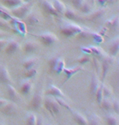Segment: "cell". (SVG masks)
I'll use <instances>...</instances> for the list:
<instances>
[{
  "instance_id": "e0dca14e",
  "label": "cell",
  "mask_w": 119,
  "mask_h": 125,
  "mask_svg": "<svg viewBox=\"0 0 119 125\" xmlns=\"http://www.w3.org/2000/svg\"><path fill=\"white\" fill-rule=\"evenodd\" d=\"M119 51V40L118 38H116L113 40L112 44L109 46V54L111 57H115L118 55Z\"/></svg>"
},
{
  "instance_id": "603a6c76",
  "label": "cell",
  "mask_w": 119,
  "mask_h": 125,
  "mask_svg": "<svg viewBox=\"0 0 119 125\" xmlns=\"http://www.w3.org/2000/svg\"><path fill=\"white\" fill-rule=\"evenodd\" d=\"M31 89H32V83L30 81H25L24 83L21 84V91L24 95L29 94L30 92H31Z\"/></svg>"
},
{
  "instance_id": "f6af8a7d",
  "label": "cell",
  "mask_w": 119,
  "mask_h": 125,
  "mask_svg": "<svg viewBox=\"0 0 119 125\" xmlns=\"http://www.w3.org/2000/svg\"><path fill=\"white\" fill-rule=\"evenodd\" d=\"M93 37H94V41L97 42L98 44L103 42L102 37H101L100 35H99V34H94V35H93Z\"/></svg>"
},
{
  "instance_id": "7a4b0ae2",
  "label": "cell",
  "mask_w": 119,
  "mask_h": 125,
  "mask_svg": "<svg viewBox=\"0 0 119 125\" xmlns=\"http://www.w3.org/2000/svg\"><path fill=\"white\" fill-rule=\"evenodd\" d=\"M82 30L83 29L80 26L77 25V24H69V23L61 27V29H60L61 33L66 37H71L75 36V35L79 34Z\"/></svg>"
},
{
  "instance_id": "1f68e13d",
  "label": "cell",
  "mask_w": 119,
  "mask_h": 125,
  "mask_svg": "<svg viewBox=\"0 0 119 125\" xmlns=\"http://www.w3.org/2000/svg\"><path fill=\"white\" fill-rule=\"evenodd\" d=\"M90 50H91V51H92V53L94 54L96 56H100L101 58H105V52L100 48H98V47H95V46H91Z\"/></svg>"
},
{
  "instance_id": "f1b7e54d",
  "label": "cell",
  "mask_w": 119,
  "mask_h": 125,
  "mask_svg": "<svg viewBox=\"0 0 119 125\" xmlns=\"http://www.w3.org/2000/svg\"><path fill=\"white\" fill-rule=\"evenodd\" d=\"M102 84L103 83H101L100 86L99 87V89H97V91L95 92V100L96 102H97V103L99 105L101 104V102H102V100L104 98V96H103V91H102Z\"/></svg>"
},
{
  "instance_id": "836d02e7",
  "label": "cell",
  "mask_w": 119,
  "mask_h": 125,
  "mask_svg": "<svg viewBox=\"0 0 119 125\" xmlns=\"http://www.w3.org/2000/svg\"><path fill=\"white\" fill-rule=\"evenodd\" d=\"M108 26L109 27L110 29H118V26H119V21H118V17H114L113 19L110 20V21H108Z\"/></svg>"
},
{
  "instance_id": "d6a6232c",
  "label": "cell",
  "mask_w": 119,
  "mask_h": 125,
  "mask_svg": "<svg viewBox=\"0 0 119 125\" xmlns=\"http://www.w3.org/2000/svg\"><path fill=\"white\" fill-rule=\"evenodd\" d=\"M106 121L108 125H118V119L117 116L113 115H108L106 117Z\"/></svg>"
},
{
  "instance_id": "7402d4cb",
  "label": "cell",
  "mask_w": 119,
  "mask_h": 125,
  "mask_svg": "<svg viewBox=\"0 0 119 125\" xmlns=\"http://www.w3.org/2000/svg\"><path fill=\"white\" fill-rule=\"evenodd\" d=\"M7 94L9 95V97L13 102L16 101V100L18 99V94H17L16 90L11 84H7Z\"/></svg>"
},
{
  "instance_id": "f907efd6",
  "label": "cell",
  "mask_w": 119,
  "mask_h": 125,
  "mask_svg": "<svg viewBox=\"0 0 119 125\" xmlns=\"http://www.w3.org/2000/svg\"><path fill=\"white\" fill-rule=\"evenodd\" d=\"M36 125H42V117H39V118H37Z\"/></svg>"
},
{
  "instance_id": "4316f807",
  "label": "cell",
  "mask_w": 119,
  "mask_h": 125,
  "mask_svg": "<svg viewBox=\"0 0 119 125\" xmlns=\"http://www.w3.org/2000/svg\"><path fill=\"white\" fill-rule=\"evenodd\" d=\"M39 17L35 16L34 14H31V15H29V16H28V18H27V23L29 25H31V26H34L35 25V24H39Z\"/></svg>"
},
{
  "instance_id": "f35d334b",
  "label": "cell",
  "mask_w": 119,
  "mask_h": 125,
  "mask_svg": "<svg viewBox=\"0 0 119 125\" xmlns=\"http://www.w3.org/2000/svg\"><path fill=\"white\" fill-rule=\"evenodd\" d=\"M0 16L2 17V19L5 20V21H10L12 20L13 17H12V16L10 15L8 12H7L6 11L2 10V8H0Z\"/></svg>"
},
{
  "instance_id": "4fadbf2b",
  "label": "cell",
  "mask_w": 119,
  "mask_h": 125,
  "mask_svg": "<svg viewBox=\"0 0 119 125\" xmlns=\"http://www.w3.org/2000/svg\"><path fill=\"white\" fill-rule=\"evenodd\" d=\"M42 103V97L40 93H37L34 94L31 100V107L34 111H39Z\"/></svg>"
},
{
  "instance_id": "9f6ffc18",
  "label": "cell",
  "mask_w": 119,
  "mask_h": 125,
  "mask_svg": "<svg viewBox=\"0 0 119 125\" xmlns=\"http://www.w3.org/2000/svg\"><path fill=\"white\" fill-rule=\"evenodd\" d=\"M47 125H51V124H47Z\"/></svg>"
},
{
  "instance_id": "4dcf8cb0",
  "label": "cell",
  "mask_w": 119,
  "mask_h": 125,
  "mask_svg": "<svg viewBox=\"0 0 119 125\" xmlns=\"http://www.w3.org/2000/svg\"><path fill=\"white\" fill-rule=\"evenodd\" d=\"M55 101L57 102V103L59 104V106L60 107H64V108L69 110V111H72L71 107H70V106L67 103V102L65 101L64 98H62V97H55Z\"/></svg>"
},
{
  "instance_id": "f5cc1de1",
  "label": "cell",
  "mask_w": 119,
  "mask_h": 125,
  "mask_svg": "<svg viewBox=\"0 0 119 125\" xmlns=\"http://www.w3.org/2000/svg\"><path fill=\"white\" fill-rule=\"evenodd\" d=\"M4 35V32H0V37H1L2 36H3Z\"/></svg>"
},
{
  "instance_id": "681fc988",
  "label": "cell",
  "mask_w": 119,
  "mask_h": 125,
  "mask_svg": "<svg viewBox=\"0 0 119 125\" xmlns=\"http://www.w3.org/2000/svg\"><path fill=\"white\" fill-rule=\"evenodd\" d=\"M7 100L0 98V108H1V107H2V106H3L4 105L7 103Z\"/></svg>"
},
{
  "instance_id": "9c48e42d",
  "label": "cell",
  "mask_w": 119,
  "mask_h": 125,
  "mask_svg": "<svg viewBox=\"0 0 119 125\" xmlns=\"http://www.w3.org/2000/svg\"><path fill=\"white\" fill-rule=\"evenodd\" d=\"M21 49V44L19 43L17 41H11L9 43H7V46L6 47V53L7 54H12L16 53L17 51H19V50Z\"/></svg>"
},
{
  "instance_id": "d590c367",
  "label": "cell",
  "mask_w": 119,
  "mask_h": 125,
  "mask_svg": "<svg viewBox=\"0 0 119 125\" xmlns=\"http://www.w3.org/2000/svg\"><path fill=\"white\" fill-rule=\"evenodd\" d=\"M65 67V61L64 59L60 58L59 59V62H58L57 63V66H56V68H55V72H56V74H60V72H63V70Z\"/></svg>"
},
{
  "instance_id": "9a60e30c",
  "label": "cell",
  "mask_w": 119,
  "mask_h": 125,
  "mask_svg": "<svg viewBox=\"0 0 119 125\" xmlns=\"http://www.w3.org/2000/svg\"><path fill=\"white\" fill-rule=\"evenodd\" d=\"M71 112L73 113V118H74L75 122L78 125H88L87 119L82 114H81L78 111H71Z\"/></svg>"
},
{
  "instance_id": "2e32d148",
  "label": "cell",
  "mask_w": 119,
  "mask_h": 125,
  "mask_svg": "<svg viewBox=\"0 0 119 125\" xmlns=\"http://www.w3.org/2000/svg\"><path fill=\"white\" fill-rule=\"evenodd\" d=\"M93 4H94V1H92V0H87V1H84L83 4L79 8L80 11L84 14L91 13L93 9Z\"/></svg>"
},
{
  "instance_id": "277c9868",
  "label": "cell",
  "mask_w": 119,
  "mask_h": 125,
  "mask_svg": "<svg viewBox=\"0 0 119 125\" xmlns=\"http://www.w3.org/2000/svg\"><path fill=\"white\" fill-rule=\"evenodd\" d=\"M38 37L41 41V42L44 46H51L55 44L59 41L56 35L52 32H44V33H41L38 35Z\"/></svg>"
},
{
  "instance_id": "e575fe53",
  "label": "cell",
  "mask_w": 119,
  "mask_h": 125,
  "mask_svg": "<svg viewBox=\"0 0 119 125\" xmlns=\"http://www.w3.org/2000/svg\"><path fill=\"white\" fill-rule=\"evenodd\" d=\"M36 123H37V116L33 113L28 115L26 118V125H36Z\"/></svg>"
},
{
  "instance_id": "83f0119b",
  "label": "cell",
  "mask_w": 119,
  "mask_h": 125,
  "mask_svg": "<svg viewBox=\"0 0 119 125\" xmlns=\"http://www.w3.org/2000/svg\"><path fill=\"white\" fill-rule=\"evenodd\" d=\"M112 102L113 101H111L110 98H105V97H104L100 105L102 106L104 110H105V111H110L112 109Z\"/></svg>"
},
{
  "instance_id": "5b68a950",
  "label": "cell",
  "mask_w": 119,
  "mask_h": 125,
  "mask_svg": "<svg viewBox=\"0 0 119 125\" xmlns=\"http://www.w3.org/2000/svg\"><path fill=\"white\" fill-rule=\"evenodd\" d=\"M10 24L12 26H14V29L16 30V32H18L21 35H24L26 33V26H25V23L20 21L18 19L16 18H12V20H10Z\"/></svg>"
},
{
  "instance_id": "b9f144b4",
  "label": "cell",
  "mask_w": 119,
  "mask_h": 125,
  "mask_svg": "<svg viewBox=\"0 0 119 125\" xmlns=\"http://www.w3.org/2000/svg\"><path fill=\"white\" fill-rule=\"evenodd\" d=\"M78 62H79V64L82 66V65L87 63V62H90V58H89V56H87H87H83V57H82V58H80L79 59H78Z\"/></svg>"
},
{
  "instance_id": "484cf974",
  "label": "cell",
  "mask_w": 119,
  "mask_h": 125,
  "mask_svg": "<svg viewBox=\"0 0 119 125\" xmlns=\"http://www.w3.org/2000/svg\"><path fill=\"white\" fill-rule=\"evenodd\" d=\"M36 62H37V59H29L27 60H25L23 63V67L24 68L28 71V70L33 68L34 67L35 64H36Z\"/></svg>"
},
{
  "instance_id": "d4e9b609",
  "label": "cell",
  "mask_w": 119,
  "mask_h": 125,
  "mask_svg": "<svg viewBox=\"0 0 119 125\" xmlns=\"http://www.w3.org/2000/svg\"><path fill=\"white\" fill-rule=\"evenodd\" d=\"M64 15L67 19L71 20V21H76V20H78L77 14H76L75 11L71 8H68V7H66Z\"/></svg>"
},
{
  "instance_id": "bcb514c9",
  "label": "cell",
  "mask_w": 119,
  "mask_h": 125,
  "mask_svg": "<svg viewBox=\"0 0 119 125\" xmlns=\"http://www.w3.org/2000/svg\"><path fill=\"white\" fill-rule=\"evenodd\" d=\"M7 43H8V42H7V40L0 38V51H1L2 49H3L4 47L7 46Z\"/></svg>"
},
{
  "instance_id": "7dc6e473",
  "label": "cell",
  "mask_w": 119,
  "mask_h": 125,
  "mask_svg": "<svg viewBox=\"0 0 119 125\" xmlns=\"http://www.w3.org/2000/svg\"><path fill=\"white\" fill-rule=\"evenodd\" d=\"M93 62H94L93 63H94V66H95V67L96 71H97V72H99V69H100V60L95 58L94 59H93Z\"/></svg>"
},
{
  "instance_id": "52a82bcc",
  "label": "cell",
  "mask_w": 119,
  "mask_h": 125,
  "mask_svg": "<svg viewBox=\"0 0 119 125\" xmlns=\"http://www.w3.org/2000/svg\"><path fill=\"white\" fill-rule=\"evenodd\" d=\"M112 63H113L112 57H106L105 56V58H104L102 64H101V70H102V82H101V83H104V81H105L106 75H107Z\"/></svg>"
},
{
  "instance_id": "816d5d0a",
  "label": "cell",
  "mask_w": 119,
  "mask_h": 125,
  "mask_svg": "<svg viewBox=\"0 0 119 125\" xmlns=\"http://www.w3.org/2000/svg\"><path fill=\"white\" fill-rule=\"evenodd\" d=\"M82 51H84V52H87V54H91L92 53V51H91V50L90 48H87V47H82Z\"/></svg>"
},
{
  "instance_id": "db71d44e",
  "label": "cell",
  "mask_w": 119,
  "mask_h": 125,
  "mask_svg": "<svg viewBox=\"0 0 119 125\" xmlns=\"http://www.w3.org/2000/svg\"><path fill=\"white\" fill-rule=\"evenodd\" d=\"M30 1H31V0H23V2H27V3H28V2H29Z\"/></svg>"
},
{
  "instance_id": "ab89813d",
  "label": "cell",
  "mask_w": 119,
  "mask_h": 125,
  "mask_svg": "<svg viewBox=\"0 0 119 125\" xmlns=\"http://www.w3.org/2000/svg\"><path fill=\"white\" fill-rule=\"evenodd\" d=\"M112 109H113L116 114L119 113V102L118 100H114L112 102Z\"/></svg>"
},
{
  "instance_id": "cb8c5ba5",
  "label": "cell",
  "mask_w": 119,
  "mask_h": 125,
  "mask_svg": "<svg viewBox=\"0 0 119 125\" xmlns=\"http://www.w3.org/2000/svg\"><path fill=\"white\" fill-rule=\"evenodd\" d=\"M88 125H101V119L97 115L92 114L90 115L89 118L87 119Z\"/></svg>"
},
{
  "instance_id": "11a10c76",
  "label": "cell",
  "mask_w": 119,
  "mask_h": 125,
  "mask_svg": "<svg viewBox=\"0 0 119 125\" xmlns=\"http://www.w3.org/2000/svg\"><path fill=\"white\" fill-rule=\"evenodd\" d=\"M0 125H6V124H3V123H2V122H0Z\"/></svg>"
},
{
  "instance_id": "ffe728a7",
  "label": "cell",
  "mask_w": 119,
  "mask_h": 125,
  "mask_svg": "<svg viewBox=\"0 0 119 125\" xmlns=\"http://www.w3.org/2000/svg\"><path fill=\"white\" fill-rule=\"evenodd\" d=\"M1 2L6 7H13V8L18 6H21V5L24 3L23 0H1Z\"/></svg>"
},
{
  "instance_id": "c3c4849f",
  "label": "cell",
  "mask_w": 119,
  "mask_h": 125,
  "mask_svg": "<svg viewBox=\"0 0 119 125\" xmlns=\"http://www.w3.org/2000/svg\"><path fill=\"white\" fill-rule=\"evenodd\" d=\"M97 2L101 5V6H104V5H105L106 3H108V0H97Z\"/></svg>"
},
{
  "instance_id": "30bf717a",
  "label": "cell",
  "mask_w": 119,
  "mask_h": 125,
  "mask_svg": "<svg viewBox=\"0 0 119 125\" xmlns=\"http://www.w3.org/2000/svg\"><path fill=\"white\" fill-rule=\"evenodd\" d=\"M46 95L52 97H62V98H65L64 93H63L58 87L55 85L50 86V88L48 89V90L46 92Z\"/></svg>"
},
{
  "instance_id": "8fae6325",
  "label": "cell",
  "mask_w": 119,
  "mask_h": 125,
  "mask_svg": "<svg viewBox=\"0 0 119 125\" xmlns=\"http://www.w3.org/2000/svg\"><path fill=\"white\" fill-rule=\"evenodd\" d=\"M42 7L47 13L52 15V16H59V14L57 13V11H55V9L54 8V7H53L52 3H51L47 0H42Z\"/></svg>"
},
{
  "instance_id": "3957f363",
  "label": "cell",
  "mask_w": 119,
  "mask_h": 125,
  "mask_svg": "<svg viewBox=\"0 0 119 125\" xmlns=\"http://www.w3.org/2000/svg\"><path fill=\"white\" fill-rule=\"evenodd\" d=\"M44 106L45 108L52 115V116H54L55 115L59 114L60 112V106L57 103V102L55 101V97L54 98L52 97H47L44 101Z\"/></svg>"
},
{
  "instance_id": "d6986e66",
  "label": "cell",
  "mask_w": 119,
  "mask_h": 125,
  "mask_svg": "<svg viewBox=\"0 0 119 125\" xmlns=\"http://www.w3.org/2000/svg\"><path fill=\"white\" fill-rule=\"evenodd\" d=\"M38 47V44L36 42H32V41H29V42H26L24 46V51L26 53H33V52L36 51Z\"/></svg>"
},
{
  "instance_id": "44dd1931",
  "label": "cell",
  "mask_w": 119,
  "mask_h": 125,
  "mask_svg": "<svg viewBox=\"0 0 119 125\" xmlns=\"http://www.w3.org/2000/svg\"><path fill=\"white\" fill-rule=\"evenodd\" d=\"M105 14H106L105 9L100 8V9L97 10V11L93 12L92 14V16H90V20L91 21H97V20H100L102 18Z\"/></svg>"
},
{
  "instance_id": "7bdbcfd3",
  "label": "cell",
  "mask_w": 119,
  "mask_h": 125,
  "mask_svg": "<svg viewBox=\"0 0 119 125\" xmlns=\"http://www.w3.org/2000/svg\"><path fill=\"white\" fill-rule=\"evenodd\" d=\"M78 35L79 36V38H81V39H87V38H88V37L90 36V32L82 30L79 34H78Z\"/></svg>"
},
{
  "instance_id": "8992f818",
  "label": "cell",
  "mask_w": 119,
  "mask_h": 125,
  "mask_svg": "<svg viewBox=\"0 0 119 125\" xmlns=\"http://www.w3.org/2000/svg\"><path fill=\"white\" fill-rule=\"evenodd\" d=\"M1 108L2 113L6 115H14L17 111V106L13 102H7Z\"/></svg>"
},
{
  "instance_id": "8d00e7d4",
  "label": "cell",
  "mask_w": 119,
  "mask_h": 125,
  "mask_svg": "<svg viewBox=\"0 0 119 125\" xmlns=\"http://www.w3.org/2000/svg\"><path fill=\"white\" fill-rule=\"evenodd\" d=\"M59 59H60V58L55 57V58H52L49 61L50 69H51V71H52V72H55V68H56L57 63H58V62H59Z\"/></svg>"
},
{
  "instance_id": "74e56055",
  "label": "cell",
  "mask_w": 119,
  "mask_h": 125,
  "mask_svg": "<svg viewBox=\"0 0 119 125\" xmlns=\"http://www.w3.org/2000/svg\"><path fill=\"white\" fill-rule=\"evenodd\" d=\"M37 73H38V70L36 68H34V67H33V68L26 71L25 76L27 79H31V78H33V77H34L35 76H36Z\"/></svg>"
},
{
  "instance_id": "f546056e",
  "label": "cell",
  "mask_w": 119,
  "mask_h": 125,
  "mask_svg": "<svg viewBox=\"0 0 119 125\" xmlns=\"http://www.w3.org/2000/svg\"><path fill=\"white\" fill-rule=\"evenodd\" d=\"M102 91H103V96L105 98H110L111 95L113 94V91L110 87H108L104 83L102 84Z\"/></svg>"
},
{
  "instance_id": "ba28073f",
  "label": "cell",
  "mask_w": 119,
  "mask_h": 125,
  "mask_svg": "<svg viewBox=\"0 0 119 125\" xmlns=\"http://www.w3.org/2000/svg\"><path fill=\"white\" fill-rule=\"evenodd\" d=\"M12 78L8 70L5 66H0V83L4 84H10Z\"/></svg>"
},
{
  "instance_id": "ac0fdd59",
  "label": "cell",
  "mask_w": 119,
  "mask_h": 125,
  "mask_svg": "<svg viewBox=\"0 0 119 125\" xmlns=\"http://www.w3.org/2000/svg\"><path fill=\"white\" fill-rule=\"evenodd\" d=\"M52 5L58 14L65 13V11L66 9V6H65V3L62 1H60V0H53Z\"/></svg>"
},
{
  "instance_id": "ee69618b",
  "label": "cell",
  "mask_w": 119,
  "mask_h": 125,
  "mask_svg": "<svg viewBox=\"0 0 119 125\" xmlns=\"http://www.w3.org/2000/svg\"><path fill=\"white\" fill-rule=\"evenodd\" d=\"M0 28H2V29L9 28L8 24H7V21H5V20H3V19H0Z\"/></svg>"
},
{
  "instance_id": "6da1fadb",
  "label": "cell",
  "mask_w": 119,
  "mask_h": 125,
  "mask_svg": "<svg viewBox=\"0 0 119 125\" xmlns=\"http://www.w3.org/2000/svg\"><path fill=\"white\" fill-rule=\"evenodd\" d=\"M32 7V4L28 2V3H23L21 6H18L16 7H14L13 9L11 10V14L13 16L16 17V19H24L25 18L30 11Z\"/></svg>"
},
{
  "instance_id": "5bb4252c",
  "label": "cell",
  "mask_w": 119,
  "mask_h": 125,
  "mask_svg": "<svg viewBox=\"0 0 119 125\" xmlns=\"http://www.w3.org/2000/svg\"><path fill=\"white\" fill-rule=\"evenodd\" d=\"M100 80H99L98 76L96 75H93L92 77V81H91L90 84V93L93 96H95V92L97 91V89H99V87L100 86Z\"/></svg>"
},
{
  "instance_id": "7c38bea8",
  "label": "cell",
  "mask_w": 119,
  "mask_h": 125,
  "mask_svg": "<svg viewBox=\"0 0 119 125\" xmlns=\"http://www.w3.org/2000/svg\"><path fill=\"white\" fill-rule=\"evenodd\" d=\"M82 70H83V67L82 66H78V67H73V68H65V67L63 72H64V73L65 74V76H66V78H65L64 83H65L67 81H69V80L71 78L72 76H74L75 74H77L78 72H79L80 71H82Z\"/></svg>"
},
{
  "instance_id": "60d3db41",
  "label": "cell",
  "mask_w": 119,
  "mask_h": 125,
  "mask_svg": "<svg viewBox=\"0 0 119 125\" xmlns=\"http://www.w3.org/2000/svg\"><path fill=\"white\" fill-rule=\"evenodd\" d=\"M85 0H72V3L77 9H79Z\"/></svg>"
}]
</instances>
